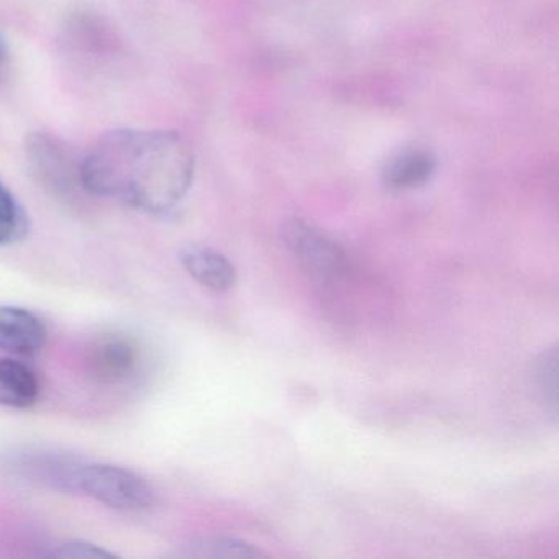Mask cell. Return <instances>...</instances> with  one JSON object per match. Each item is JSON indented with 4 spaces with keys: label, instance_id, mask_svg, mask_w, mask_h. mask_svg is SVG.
Masks as SVG:
<instances>
[{
    "label": "cell",
    "instance_id": "obj_9",
    "mask_svg": "<svg viewBox=\"0 0 559 559\" xmlns=\"http://www.w3.org/2000/svg\"><path fill=\"white\" fill-rule=\"evenodd\" d=\"M186 273L212 293H227L237 284V270L221 251L189 245L179 254Z\"/></svg>",
    "mask_w": 559,
    "mask_h": 559
},
{
    "label": "cell",
    "instance_id": "obj_2",
    "mask_svg": "<svg viewBox=\"0 0 559 559\" xmlns=\"http://www.w3.org/2000/svg\"><path fill=\"white\" fill-rule=\"evenodd\" d=\"M25 156L38 185L61 201H73L84 191L81 166L83 158L60 136L50 132H32L25 142Z\"/></svg>",
    "mask_w": 559,
    "mask_h": 559
},
{
    "label": "cell",
    "instance_id": "obj_1",
    "mask_svg": "<svg viewBox=\"0 0 559 559\" xmlns=\"http://www.w3.org/2000/svg\"><path fill=\"white\" fill-rule=\"evenodd\" d=\"M194 152L173 130L122 129L106 133L83 156L86 194L119 199L146 214L178 207L194 181Z\"/></svg>",
    "mask_w": 559,
    "mask_h": 559
},
{
    "label": "cell",
    "instance_id": "obj_5",
    "mask_svg": "<svg viewBox=\"0 0 559 559\" xmlns=\"http://www.w3.org/2000/svg\"><path fill=\"white\" fill-rule=\"evenodd\" d=\"M284 243L306 270L323 280H336L348 271L345 251L317 228L299 218L284 222Z\"/></svg>",
    "mask_w": 559,
    "mask_h": 559
},
{
    "label": "cell",
    "instance_id": "obj_8",
    "mask_svg": "<svg viewBox=\"0 0 559 559\" xmlns=\"http://www.w3.org/2000/svg\"><path fill=\"white\" fill-rule=\"evenodd\" d=\"M44 320L17 306H0V352L22 358L40 355L47 346Z\"/></svg>",
    "mask_w": 559,
    "mask_h": 559
},
{
    "label": "cell",
    "instance_id": "obj_6",
    "mask_svg": "<svg viewBox=\"0 0 559 559\" xmlns=\"http://www.w3.org/2000/svg\"><path fill=\"white\" fill-rule=\"evenodd\" d=\"M142 349L130 336L120 333L99 336L86 352V368L99 384L117 385L130 381L139 371Z\"/></svg>",
    "mask_w": 559,
    "mask_h": 559
},
{
    "label": "cell",
    "instance_id": "obj_4",
    "mask_svg": "<svg viewBox=\"0 0 559 559\" xmlns=\"http://www.w3.org/2000/svg\"><path fill=\"white\" fill-rule=\"evenodd\" d=\"M83 463L84 460L67 451L48 448H15L2 454V466L12 476L64 493H78V476Z\"/></svg>",
    "mask_w": 559,
    "mask_h": 559
},
{
    "label": "cell",
    "instance_id": "obj_13",
    "mask_svg": "<svg viewBox=\"0 0 559 559\" xmlns=\"http://www.w3.org/2000/svg\"><path fill=\"white\" fill-rule=\"evenodd\" d=\"M28 218L11 189L0 181V247L21 241L27 235Z\"/></svg>",
    "mask_w": 559,
    "mask_h": 559
},
{
    "label": "cell",
    "instance_id": "obj_10",
    "mask_svg": "<svg viewBox=\"0 0 559 559\" xmlns=\"http://www.w3.org/2000/svg\"><path fill=\"white\" fill-rule=\"evenodd\" d=\"M41 385L31 366L14 358H0V405L11 408L34 407Z\"/></svg>",
    "mask_w": 559,
    "mask_h": 559
},
{
    "label": "cell",
    "instance_id": "obj_15",
    "mask_svg": "<svg viewBox=\"0 0 559 559\" xmlns=\"http://www.w3.org/2000/svg\"><path fill=\"white\" fill-rule=\"evenodd\" d=\"M536 379L539 382V391L545 395L546 402L556 407V394H558V353L556 349L545 353L539 359Z\"/></svg>",
    "mask_w": 559,
    "mask_h": 559
},
{
    "label": "cell",
    "instance_id": "obj_12",
    "mask_svg": "<svg viewBox=\"0 0 559 559\" xmlns=\"http://www.w3.org/2000/svg\"><path fill=\"white\" fill-rule=\"evenodd\" d=\"M182 556H188V558L257 559L266 558V552L261 551L251 543L241 542V539L209 536V538H199L189 543Z\"/></svg>",
    "mask_w": 559,
    "mask_h": 559
},
{
    "label": "cell",
    "instance_id": "obj_14",
    "mask_svg": "<svg viewBox=\"0 0 559 559\" xmlns=\"http://www.w3.org/2000/svg\"><path fill=\"white\" fill-rule=\"evenodd\" d=\"M47 558L61 559H116L117 555L110 552L103 546L83 539H71V542L58 543L51 546L50 551L45 552Z\"/></svg>",
    "mask_w": 559,
    "mask_h": 559
},
{
    "label": "cell",
    "instance_id": "obj_3",
    "mask_svg": "<svg viewBox=\"0 0 559 559\" xmlns=\"http://www.w3.org/2000/svg\"><path fill=\"white\" fill-rule=\"evenodd\" d=\"M78 493L120 512H146L156 506V490L135 471L116 464L84 461L78 476Z\"/></svg>",
    "mask_w": 559,
    "mask_h": 559
},
{
    "label": "cell",
    "instance_id": "obj_16",
    "mask_svg": "<svg viewBox=\"0 0 559 559\" xmlns=\"http://www.w3.org/2000/svg\"><path fill=\"white\" fill-rule=\"evenodd\" d=\"M9 68H11V53H9L8 45L0 37V83L8 78Z\"/></svg>",
    "mask_w": 559,
    "mask_h": 559
},
{
    "label": "cell",
    "instance_id": "obj_11",
    "mask_svg": "<svg viewBox=\"0 0 559 559\" xmlns=\"http://www.w3.org/2000/svg\"><path fill=\"white\" fill-rule=\"evenodd\" d=\"M437 158L427 150H407L392 158L382 173V181L392 191L420 188L433 178Z\"/></svg>",
    "mask_w": 559,
    "mask_h": 559
},
{
    "label": "cell",
    "instance_id": "obj_7",
    "mask_svg": "<svg viewBox=\"0 0 559 559\" xmlns=\"http://www.w3.org/2000/svg\"><path fill=\"white\" fill-rule=\"evenodd\" d=\"M63 41L68 50L84 58H106L117 53L119 38L103 15L91 9H76L63 25Z\"/></svg>",
    "mask_w": 559,
    "mask_h": 559
}]
</instances>
